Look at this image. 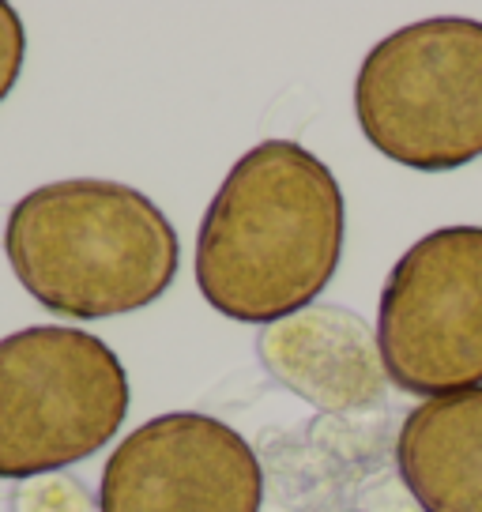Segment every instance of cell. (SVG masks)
I'll return each mask as SVG.
<instances>
[{"instance_id":"1","label":"cell","mask_w":482,"mask_h":512,"mask_svg":"<svg viewBox=\"0 0 482 512\" xmlns=\"http://www.w3.org/2000/svg\"><path fill=\"white\" fill-rule=\"evenodd\" d=\"M347 204L309 147L264 140L219 185L196 238V287L241 324H275L317 302L343 256Z\"/></svg>"},{"instance_id":"2","label":"cell","mask_w":482,"mask_h":512,"mask_svg":"<svg viewBox=\"0 0 482 512\" xmlns=\"http://www.w3.org/2000/svg\"><path fill=\"white\" fill-rule=\"evenodd\" d=\"M4 253L23 290L68 320H106L159 302L177 279L174 223L140 189L65 177L16 200Z\"/></svg>"},{"instance_id":"3","label":"cell","mask_w":482,"mask_h":512,"mask_svg":"<svg viewBox=\"0 0 482 512\" xmlns=\"http://www.w3.org/2000/svg\"><path fill=\"white\" fill-rule=\"evenodd\" d=\"M354 113L381 155L422 174L482 159V23H407L366 53Z\"/></svg>"},{"instance_id":"4","label":"cell","mask_w":482,"mask_h":512,"mask_svg":"<svg viewBox=\"0 0 482 512\" xmlns=\"http://www.w3.org/2000/svg\"><path fill=\"white\" fill-rule=\"evenodd\" d=\"M129 415L106 339L38 324L0 339V479H42L95 456Z\"/></svg>"},{"instance_id":"5","label":"cell","mask_w":482,"mask_h":512,"mask_svg":"<svg viewBox=\"0 0 482 512\" xmlns=\"http://www.w3.org/2000/svg\"><path fill=\"white\" fill-rule=\"evenodd\" d=\"M388 381L437 400L482 388V226H445L392 264L377 309Z\"/></svg>"},{"instance_id":"6","label":"cell","mask_w":482,"mask_h":512,"mask_svg":"<svg viewBox=\"0 0 482 512\" xmlns=\"http://www.w3.org/2000/svg\"><path fill=\"white\" fill-rule=\"evenodd\" d=\"M264 467L223 418L170 411L136 426L110 452L102 512H260Z\"/></svg>"},{"instance_id":"7","label":"cell","mask_w":482,"mask_h":512,"mask_svg":"<svg viewBox=\"0 0 482 512\" xmlns=\"http://www.w3.org/2000/svg\"><path fill=\"white\" fill-rule=\"evenodd\" d=\"M260 366L317 411H366L385 400L381 343L366 320L343 305H309L264 328Z\"/></svg>"},{"instance_id":"8","label":"cell","mask_w":482,"mask_h":512,"mask_svg":"<svg viewBox=\"0 0 482 512\" xmlns=\"http://www.w3.org/2000/svg\"><path fill=\"white\" fill-rule=\"evenodd\" d=\"M396 467L422 512H482V388L418 403L396 437Z\"/></svg>"},{"instance_id":"9","label":"cell","mask_w":482,"mask_h":512,"mask_svg":"<svg viewBox=\"0 0 482 512\" xmlns=\"http://www.w3.org/2000/svg\"><path fill=\"white\" fill-rule=\"evenodd\" d=\"M12 512H102L91 490L72 475L27 479L12 494Z\"/></svg>"},{"instance_id":"10","label":"cell","mask_w":482,"mask_h":512,"mask_svg":"<svg viewBox=\"0 0 482 512\" xmlns=\"http://www.w3.org/2000/svg\"><path fill=\"white\" fill-rule=\"evenodd\" d=\"M23 57H27V31L23 19L12 4L0 0V102L12 95L19 72H23Z\"/></svg>"}]
</instances>
